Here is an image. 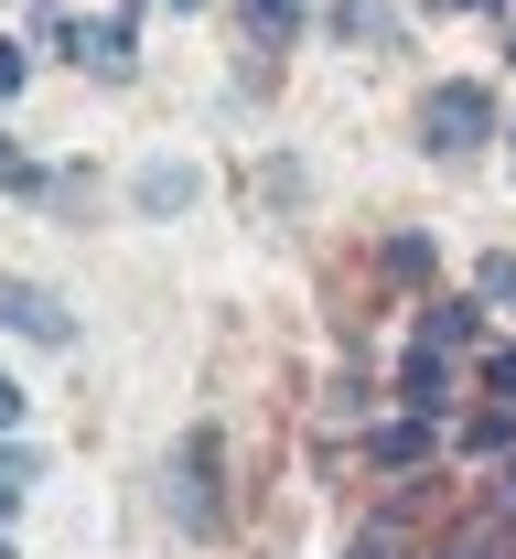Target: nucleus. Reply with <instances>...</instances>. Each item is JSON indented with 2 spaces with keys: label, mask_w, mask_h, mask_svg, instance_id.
Here are the masks:
<instances>
[{
  "label": "nucleus",
  "mask_w": 516,
  "mask_h": 559,
  "mask_svg": "<svg viewBox=\"0 0 516 559\" xmlns=\"http://www.w3.org/2000/svg\"><path fill=\"white\" fill-rule=\"evenodd\" d=\"M11 419H22V388H11V377H0V430H11Z\"/></svg>",
  "instance_id": "obj_14"
},
{
  "label": "nucleus",
  "mask_w": 516,
  "mask_h": 559,
  "mask_svg": "<svg viewBox=\"0 0 516 559\" xmlns=\"http://www.w3.org/2000/svg\"><path fill=\"white\" fill-rule=\"evenodd\" d=\"M0 183H11V194H44V183H55V173H33V162H22V151H11V140H0Z\"/></svg>",
  "instance_id": "obj_11"
},
{
  "label": "nucleus",
  "mask_w": 516,
  "mask_h": 559,
  "mask_svg": "<svg viewBox=\"0 0 516 559\" xmlns=\"http://www.w3.org/2000/svg\"><path fill=\"white\" fill-rule=\"evenodd\" d=\"M65 55L97 75H130V44H119V22H65Z\"/></svg>",
  "instance_id": "obj_5"
},
{
  "label": "nucleus",
  "mask_w": 516,
  "mask_h": 559,
  "mask_svg": "<svg viewBox=\"0 0 516 559\" xmlns=\"http://www.w3.org/2000/svg\"><path fill=\"white\" fill-rule=\"evenodd\" d=\"M420 334H431V345H473V301H442V312H420Z\"/></svg>",
  "instance_id": "obj_8"
},
{
  "label": "nucleus",
  "mask_w": 516,
  "mask_h": 559,
  "mask_svg": "<svg viewBox=\"0 0 516 559\" xmlns=\"http://www.w3.org/2000/svg\"><path fill=\"white\" fill-rule=\"evenodd\" d=\"M0 323H11L22 345H75V312H65V301H44L33 280H0Z\"/></svg>",
  "instance_id": "obj_3"
},
{
  "label": "nucleus",
  "mask_w": 516,
  "mask_h": 559,
  "mask_svg": "<svg viewBox=\"0 0 516 559\" xmlns=\"http://www.w3.org/2000/svg\"><path fill=\"white\" fill-rule=\"evenodd\" d=\"M0 559H11V549H0Z\"/></svg>",
  "instance_id": "obj_19"
},
{
  "label": "nucleus",
  "mask_w": 516,
  "mask_h": 559,
  "mask_svg": "<svg viewBox=\"0 0 516 559\" xmlns=\"http://www.w3.org/2000/svg\"><path fill=\"white\" fill-rule=\"evenodd\" d=\"M248 33L259 44H291V0H248Z\"/></svg>",
  "instance_id": "obj_10"
},
{
  "label": "nucleus",
  "mask_w": 516,
  "mask_h": 559,
  "mask_svg": "<svg viewBox=\"0 0 516 559\" xmlns=\"http://www.w3.org/2000/svg\"><path fill=\"white\" fill-rule=\"evenodd\" d=\"M172 516H183L194 538L226 527V441L216 430H183V452H172Z\"/></svg>",
  "instance_id": "obj_1"
},
{
  "label": "nucleus",
  "mask_w": 516,
  "mask_h": 559,
  "mask_svg": "<svg viewBox=\"0 0 516 559\" xmlns=\"http://www.w3.org/2000/svg\"><path fill=\"white\" fill-rule=\"evenodd\" d=\"M194 205V162H151L141 173V215H183Z\"/></svg>",
  "instance_id": "obj_6"
},
{
  "label": "nucleus",
  "mask_w": 516,
  "mask_h": 559,
  "mask_svg": "<svg viewBox=\"0 0 516 559\" xmlns=\"http://www.w3.org/2000/svg\"><path fill=\"white\" fill-rule=\"evenodd\" d=\"M431 11H452V0H431Z\"/></svg>",
  "instance_id": "obj_17"
},
{
  "label": "nucleus",
  "mask_w": 516,
  "mask_h": 559,
  "mask_svg": "<svg viewBox=\"0 0 516 559\" xmlns=\"http://www.w3.org/2000/svg\"><path fill=\"white\" fill-rule=\"evenodd\" d=\"M367 452H376V463H387V474H409V463H420V452H431V419L409 409V419H398V430H376Z\"/></svg>",
  "instance_id": "obj_7"
},
{
  "label": "nucleus",
  "mask_w": 516,
  "mask_h": 559,
  "mask_svg": "<svg viewBox=\"0 0 516 559\" xmlns=\"http://www.w3.org/2000/svg\"><path fill=\"white\" fill-rule=\"evenodd\" d=\"M506 130H516V119H506Z\"/></svg>",
  "instance_id": "obj_20"
},
{
  "label": "nucleus",
  "mask_w": 516,
  "mask_h": 559,
  "mask_svg": "<svg viewBox=\"0 0 516 559\" xmlns=\"http://www.w3.org/2000/svg\"><path fill=\"white\" fill-rule=\"evenodd\" d=\"M22 75H33V66H22V44H0V97H11V86H22Z\"/></svg>",
  "instance_id": "obj_13"
},
{
  "label": "nucleus",
  "mask_w": 516,
  "mask_h": 559,
  "mask_svg": "<svg viewBox=\"0 0 516 559\" xmlns=\"http://www.w3.org/2000/svg\"><path fill=\"white\" fill-rule=\"evenodd\" d=\"M484 130H495V97H484L473 75H452V86H431V108H420V140H431L442 162H463V151H484Z\"/></svg>",
  "instance_id": "obj_2"
},
{
  "label": "nucleus",
  "mask_w": 516,
  "mask_h": 559,
  "mask_svg": "<svg viewBox=\"0 0 516 559\" xmlns=\"http://www.w3.org/2000/svg\"><path fill=\"white\" fill-rule=\"evenodd\" d=\"M334 33H356V44H387V11H376V0H334Z\"/></svg>",
  "instance_id": "obj_9"
},
{
  "label": "nucleus",
  "mask_w": 516,
  "mask_h": 559,
  "mask_svg": "<svg viewBox=\"0 0 516 559\" xmlns=\"http://www.w3.org/2000/svg\"><path fill=\"white\" fill-rule=\"evenodd\" d=\"M442 355H452V345H431V334H420V345H409V366H398V399H409L420 419L452 409V366H442Z\"/></svg>",
  "instance_id": "obj_4"
},
{
  "label": "nucleus",
  "mask_w": 516,
  "mask_h": 559,
  "mask_svg": "<svg viewBox=\"0 0 516 559\" xmlns=\"http://www.w3.org/2000/svg\"><path fill=\"white\" fill-rule=\"evenodd\" d=\"M506 55H516V33H506Z\"/></svg>",
  "instance_id": "obj_18"
},
{
  "label": "nucleus",
  "mask_w": 516,
  "mask_h": 559,
  "mask_svg": "<svg viewBox=\"0 0 516 559\" xmlns=\"http://www.w3.org/2000/svg\"><path fill=\"white\" fill-rule=\"evenodd\" d=\"M484 388H495V399L516 409V345H506V355H484Z\"/></svg>",
  "instance_id": "obj_12"
},
{
  "label": "nucleus",
  "mask_w": 516,
  "mask_h": 559,
  "mask_svg": "<svg viewBox=\"0 0 516 559\" xmlns=\"http://www.w3.org/2000/svg\"><path fill=\"white\" fill-rule=\"evenodd\" d=\"M172 11H194V0H172Z\"/></svg>",
  "instance_id": "obj_16"
},
{
  "label": "nucleus",
  "mask_w": 516,
  "mask_h": 559,
  "mask_svg": "<svg viewBox=\"0 0 516 559\" xmlns=\"http://www.w3.org/2000/svg\"><path fill=\"white\" fill-rule=\"evenodd\" d=\"M11 506H22V474H11V463H0V516H11Z\"/></svg>",
  "instance_id": "obj_15"
}]
</instances>
